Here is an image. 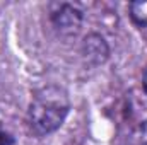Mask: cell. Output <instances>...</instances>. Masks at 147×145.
<instances>
[{
    "instance_id": "1",
    "label": "cell",
    "mask_w": 147,
    "mask_h": 145,
    "mask_svg": "<svg viewBox=\"0 0 147 145\" xmlns=\"http://www.w3.org/2000/svg\"><path fill=\"white\" fill-rule=\"evenodd\" d=\"M70 111V99L60 85H46L39 89L29 104V126L38 135H50L57 132Z\"/></svg>"
},
{
    "instance_id": "2",
    "label": "cell",
    "mask_w": 147,
    "mask_h": 145,
    "mask_svg": "<svg viewBox=\"0 0 147 145\" xmlns=\"http://www.w3.org/2000/svg\"><path fill=\"white\" fill-rule=\"evenodd\" d=\"M51 22L62 34H75L82 24V12L70 3H62L51 12Z\"/></svg>"
},
{
    "instance_id": "3",
    "label": "cell",
    "mask_w": 147,
    "mask_h": 145,
    "mask_svg": "<svg viewBox=\"0 0 147 145\" xmlns=\"http://www.w3.org/2000/svg\"><path fill=\"white\" fill-rule=\"evenodd\" d=\"M80 53H82V56L86 58L87 63L103 65L110 56V46L101 34L91 33V34H87L84 38L82 46H80Z\"/></svg>"
},
{
    "instance_id": "4",
    "label": "cell",
    "mask_w": 147,
    "mask_h": 145,
    "mask_svg": "<svg viewBox=\"0 0 147 145\" xmlns=\"http://www.w3.org/2000/svg\"><path fill=\"white\" fill-rule=\"evenodd\" d=\"M130 19L139 28H147V0H135L128 5Z\"/></svg>"
},
{
    "instance_id": "5",
    "label": "cell",
    "mask_w": 147,
    "mask_h": 145,
    "mask_svg": "<svg viewBox=\"0 0 147 145\" xmlns=\"http://www.w3.org/2000/svg\"><path fill=\"white\" fill-rule=\"evenodd\" d=\"M14 144H16V140H14L12 135H9L5 132H0V145H14Z\"/></svg>"
},
{
    "instance_id": "6",
    "label": "cell",
    "mask_w": 147,
    "mask_h": 145,
    "mask_svg": "<svg viewBox=\"0 0 147 145\" xmlns=\"http://www.w3.org/2000/svg\"><path fill=\"white\" fill-rule=\"evenodd\" d=\"M142 84H144V91L147 92V70H146V73H144V80H142Z\"/></svg>"
}]
</instances>
